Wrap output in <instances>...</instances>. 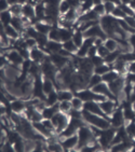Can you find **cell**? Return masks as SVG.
I'll return each instance as SVG.
<instances>
[{"label":"cell","mask_w":135,"mask_h":152,"mask_svg":"<svg viewBox=\"0 0 135 152\" xmlns=\"http://www.w3.org/2000/svg\"><path fill=\"white\" fill-rule=\"evenodd\" d=\"M9 10L13 16H22V13H23V6H22V4H14V6L10 7Z\"/></svg>","instance_id":"b9f144b4"},{"label":"cell","mask_w":135,"mask_h":152,"mask_svg":"<svg viewBox=\"0 0 135 152\" xmlns=\"http://www.w3.org/2000/svg\"><path fill=\"white\" fill-rule=\"evenodd\" d=\"M10 107H11V110L13 112L23 114L27 107V104L24 100L20 99V98H15V99L10 102Z\"/></svg>","instance_id":"2e32d148"},{"label":"cell","mask_w":135,"mask_h":152,"mask_svg":"<svg viewBox=\"0 0 135 152\" xmlns=\"http://www.w3.org/2000/svg\"><path fill=\"white\" fill-rule=\"evenodd\" d=\"M84 35H83V32L79 29H76L73 31V39L71 40L75 42L77 47L80 48L81 45L83 44V41H84Z\"/></svg>","instance_id":"83f0119b"},{"label":"cell","mask_w":135,"mask_h":152,"mask_svg":"<svg viewBox=\"0 0 135 152\" xmlns=\"http://www.w3.org/2000/svg\"><path fill=\"white\" fill-rule=\"evenodd\" d=\"M75 94H76V96H78L79 98H81L84 102H89V100H94V95H95V93H94L90 88H81V90H79V91L76 92Z\"/></svg>","instance_id":"e0dca14e"},{"label":"cell","mask_w":135,"mask_h":152,"mask_svg":"<svg viewBox=\"0 0 135 152\" xmlns=\"http://www.w3.org/2000/svg\"><path fill=\"white\" fill-rule=\"evenodd\" d=\"M13 147H14L15 152L25 151V139L24 138H20L16 142L13 143Z\"/></svg>","instance_id":"7bdbcfd3"},{"label":"cell","mask_w":135,"mask_h":152,"mask_svg":"<svg viewBox=\"0 0 135 152\" xmlns=\"http://www.w3.org/2000/svg\"><path fill=\"white\" fill-rule=\"evenodd\" d=\"M128 71L131 73H135V61L128 63Z\"/></svg>","instance_id":"db71d44e"},{"label":"cell","mask_w":135,"mask_h":152,"mask_svg":"<svg viewBox=\"0 0 135 152\" xmlns=\"http://www.w3.org/2000/svg\"><path fill=\"white\" fill-rule=\"evenodd\" d=\"M69 118H75V119H82V110H77V109H71L70 112L68 113Z\"/></svg>","instance_id":"c3c4849f"},{"label":"cell","mask_w":135,"mask_h":152,"mask_svg":"<svg viewBox=\"0 0 135 152\" xmlns=\"http://www.w3.org/2000/svg\"><path fill=\"white\" fill-rule=\"evenodd\" d=\"M109 54V51L108 49L104 45V44H102V45H100V47L97 48V55H100L101 57H103V58H105L106 56Z\"/></svg>","instance_id":"bcb514c9"},{"label":"cell","mask_w":135,"mask_h":152,"mask_svg":"<svg viewBox=\"0 0 135 152\" xmlns=\"http://www.w3.org/2000/svg\"><path fill=\"white\" fill-rule=\"evenodd\" d=\"M75 31V30H73ZM73 31L71 30V28H64V27H59V35H61V41L63 42H66L68 40H71L73 39Z\"/></svg>","instance_id":"d4e9b609"},{"label":"cell","mask_w":135,"mask_h":152,"mask_svg":"<svg viewBox=\"0 0 135 152\" xmlns=\"http://www.w3.org/2000/svg\"><path fill=\"white\" fill-rule=\"evenodd\" d=\"M51 120H52L53 125L55 127V132L57 133V134H61V133L67 127L70 118H69V115H68L67 113L59 111L54 114V117H53Z\"/></svg>","instance_id":"277c9868"},{"label":"cell","mask_w":135,"mask_h":152,"mask_svg":"<svg viewBox=\"0 0 135 152\" xmlns=\"http://www.w3.org/2000/svg\"><path fill=\"white\" fill-rule=\"evenodd\" d=\"M59 109L61 112H64V113H69L70 110L73 109V106H71V102H67V100H64V102H59Z\"/></svg>","instance_id":"8d00e7d4"},{"label":"cell","mask_w":135,"mask_h":152,"mask_svg":"<svg viewBox=\"0 0 135 152\" xmlns=\"http://www.w3.org/2000/svg\"><path fill=\"white\" fill-rule=\"evenodd\" d=\"M116 133H117V129H116V127H112V126L101 131V134H100V136L97 137V139H98V142H100V145L102 146V148L110 147Z\"/></svg>","instance_id":"5b68a950"},{"label":"cell","mask_w":135,"mask_h":152,"mask_svg":"<svg viewBox=\"0 0 135 152\" xmlns=\"http://www.w3.org/2000/svg\"><path fill=\"white\" fill-rule=\"evenodd\" d=\"M94 4H100V3H103V0H93Z\"/></svg>","instance_id":"94428289"},{"label":"cell","mask_w":135,"mask_h":152,"mask_svg":"<svg viewBox=\"0 0 135 152\" xmlns=\"http://www.w3.org/2000/svg\"><path fill=\"white\" fill-rule=\"evenodd\" d=\"M104 45L108 49L109 52H114V51L118 50V48H119V42H118V40H116L114 38L110 37V38H107L105 41H104Z\"/></svg>","instance_id":"484cf974"},{"label":"cell","mask_w":135,"mask_h":152,"mask_svg":"<svg viewBox=\"0 0 135 152\" xmlns=\"http://www.w3.org/2000/svg\"><path fill=\"white\" fill-rule=\"evenodd\" d=\"M59 93V102H64V100H67V102H70L73 98V93L70 90H66V88H62V90H59L57 91Z\"/></svg>","instance_id":"cb8c5ba5"},{"label":"cell","mask_w":135,"mask_h":152,"mask_svg":"<svg viewBox=\"0 0 135 152\" xmlns=\"http://www.w3.org/2000/svg\"><path fill=\"white\" fill-rule=\"evenodd\" d=\"M35 11H36V18H38L39 20L45 16V3L44 1L39 2L37 6H35Z\"/></svg>","instance_id":"4dcf8cb0"},{"label":"cell","mask_w":135,"mask_h":152,"mask_svg":"<svg viewBox=\"0 0 135 152\" xmlns=\"http://www.w3.org/2000/svg\"><path fill=\"white\" fill-rule=\"evenodd\" d=\"M112 67L110 65L104 63V64L100 65V66L94 67V73H97V75H100V76H104L105 73H107L109 70H112Z\"/></svg>","instance_id":"836d02e7"},{"label":"cell","mask_w":135,"mask_h":152,"mask_svg":"<svg viewBox=\"0 0 135 152\" xmlns=\"http://www.w3.org/2000/svg\"><path fill=\"white\" fill-rule=\"evenodd\" d=\"M4 56L7 57V61H8V63L10 65H13V66H16V67H21L24 61L23 56L20 54V52L16 49L8 51Z\"/></svg>","instance_id":"52a82bcc"},{"label":"cell","mask_w":135,"mask_h":152,"mask_svg":"<svg viewBox=\"0 0 135 152\" xmlns=\"http://www.w3.org/2000/svg\"><path fill=\"white\" fill-rule=\"evenodd\" d=\"M13 15L10 12V10H7V11H1L0 13V22H1V25L3 26H8L11 24V20Z\"/></svg>","instance_id":"4316f807"},{"label":"cell","mask_w":135,"mask_h":152,"mask_svg":"<svg viewBox=\"0 0 135 152\" xmlns=\"http://www.w3.org/2000/svg\"><path fill=\"white\" fill-rule=\"evenodd\" d=\"M93 10L96 12L97 14L100 15L101 18L106 15V11H105V7H104V2L103 3H100V4H95L93 8Z\"/></svg>","instance_id":"ee69618b"},{"label":"cell","mask_w":135,"mask_h":152,"mask_svg":"<svg viewBox=\"0 0 135 152\" xmlns=\"http://www.w3.org/2000/svg\"><path fill=\"white\" fill-rule=\"evenodd\" d=\"M82 119L87 124L91 126H95L100 129H106L110 127V121L107 117H103L100 114H94L82 109Z\"/></svg>","instance_id":"6da1fadb"},{"label":"cell","mask_w":135,"mask_h":152,"mask_svg":"<svg viewBox=\"0 0 135 152\" xmlns=\"http://www.w3.org/2000/svg\"><path fill=\"white\" fill-rule=\"evenodd\" d=\"M70 9H71V6H70V3H69L68 0H62V1H61L59 7V10L61 15L66 14V13H67Z\"/></svg>","instance_id":"f35d334b"},{"label":"cell","mask_w":135,"mask_h":152,"mask_svg":"<svg viewBox=\"0 0 135 152\" xmlns=\"http://www.w3.org/2000/svg\"><path fill=\"white\" fill-rule=\"evenodd\" d=\"M4 32L6 35L9 37L10 39H13V40H18V39L21 38V32H18V30L15 29L12 25H8V26H4Z\"/></svg>","instance_id":"603a6c76"},{"label":"cell","mask_w":135,"mask_h":152,"mask_svg":"<svg viewBox=\"0 0 135 152\" xmlns=\"http://www.w3.org/2000/svg\"><path fill=\"white\" fill-rule=\"evenodd\" d=\"M48 38L50 41H56V42H62L61 41V35H59V28H53L48 34Z\"/></svg>","instance_id":"d590c367"},{"label":"cell","mask_w":135,"mask_h":152,"mask_svg":"<svg viewBox=\"0 0 135 152\" xmlns=\"http://www.w3.org/2000/svg\"><path fill=\"white\" fill-rule=\"evenodd\" d=\"M59 102V93L56 90H54L53 92L47 95V98H45V105L47 106H54Z\"/></svg>","instance_id":"f1b7e54d"},{"label":"cell","mask_w":135,"mask_h":152,"mask_svg":"<svg viewBox=\"0 0 135 152\" xmlns=\"http://www.w3.org/2000/svg\"><path fill=\"white\" fill-rule=\"evenodd\" d=\"M42 88H43V92L45 95L50 94L51 92H53L55 90V86H54V83H53V80L48 78V77L42 76Z\"/></svg>","instance_id":"7402d4cb"},{"label":"cell","mask_w":135,"mask_h":152,"mask_svg":"<svg viewBox=\"0 0 135 152\" xmlns=\"http://www.w3.org/2000/svg\"><path fill=\"white\" fill-rule=\"evenodd\" d=\"M124 84H125V77H122V76H120L118 79L114 80V81L108 83L109 90H110L112 93L116 96V98H117L118 95H119L121 92L123 91Z\"/></svg>","instance_id":"8fae6325"},{"label":"cell","mask_w":135,"mask_h":152,"mask_svg":"<svg viewBox=\"0 0 135 152\" xmlns=\"http://www.w3.org/2000/svg\"><path fill=\"white\" fill-rule=\"evenodd\" d=\"M90 59H91V63L93 64L94 67L100 66V65H102V64H104V63H105L104 58H103V57H101L100 55H95V56H93V57H91Z\"/></svg>","instance_id":"7dc6e473"},{"label":"cell","mask_w":135,"mask_h":152,"mask_svg":"<svg viewBox=\"0 0 135 152\" xmlns=\"http://www.w3.org/2000/svg\"><path fill=\"white\" fill-rule=\"evenodd\" d=\"M22 16L28 18L32 22V20L36 18V11H35V7L29 4V3H25L23 6V13H22Z\"/></svg>","instance_id":"ac0fdd59"},{"label":"cell","mask_w":135,"mask_h":152,"mask_svg":"<svg viewBox=\"0 0 135 152\" xmlns=\"http://www.w3.org/2000/svg\"><path fill=\"white\" fill-rule=\"evenodd\" d=\"M97 55V47H95V45H92L90 49H89V52H88V57L89 58H91V57H93V56Z\"/></svg>","instance_id":"f5cc1de1"},{"label":"cell","mask_w":135,"mask_h":152,"mask_svg":"<svg viewBox=\"0 0 135 152\" xmlns=\"http://www.w3.org/2000/svg\"><path fill=\"white\" fill-rule=\"evenodd\" d=\"M10 25H12L15 29L18 30V32H21V34L25 31V29H26V26H25V23H24L22 16H13Z\"/></svg>","instance_id":"d6986e66"},{"label":"cell","mask_w":135,"mask_h":152,"mask_svg":"<svg viewBox=\"0 0 135 152\" xmlns=\"http://www.w3.org/2000/svg\"><path fill=\"white\" fill-rule=\"evenodd\" d=\"M131 151L135 152V143H134V145H133V147H132V149H131Z\"/></svg>","instance_id":"6125c7cd"},{"label":"cell","mask_w":135,"mask_h":152,"mask_svg":"<svg viewBox=\"0 0 135 152\" xmlns=\"http://www.w3.org/2000/svg\"><path fill=\"white\" fill-rule=\"evenodd\" d=\"M10 9V4L8 0H0V11H7Z\"/></svg>","instance_id":"816d5d0a"},{"label":"cell","mask_w":135,"mask_h":152,"mask_svg":"<svg viewBox=\"0 0 135 152\" xmlns=\"http://www.w3.org/2000/svg\"><path fill=\"white\" fill-rule=\"evenodd\" d=\"M77 135H78V138H79V143H78L77 150H80L82 147L91 145V143L95 142L97 140V137L94 135L91 126L89 125V124H87V123L78 129Z\"/></svg>","instance_id":"7a4b0ae2"},{"label":"cell","mask_w":135,"mask_h":152,"mask_svg":"<svg viewBox=\"0 0 135 152\" xmlns=\"http://www.w3.org/2000/svg\"><path fill=\"white\" fill-rule=\"evenodd\" d=\"M8 2H9L10 7L11 6H14V4H20V0H8Z\"/></svg>","instance_id":"6f0895ef"},{"label":"cell","mask_w":135,"mask_h":152,"mask_svg":"<svg viewBox=\"0 0 135 152\" xmlns=\"http://www.w3.org/2000/svg\"><path fill=\"white\" fill-rule=\"evenodd\" d=\"M109 121H110V124H112V127H116V129H119L121 126L124 125V115H123V110L122 108H118L114 110V113L110 115L109 118Z\"/></svg>","instance_id":"ba28073f"},{"label":"cell","mask_w":135,"mask_h":152,"mask_svg":"<svg viewBox=\"0 0 135 152\" xmlns=\"http://www.w3.org/2000/svg\"><path fill=\"white\" fill-rule=\"evenodd\" d=\"M83 109L87 110V111L91 112V113L94 114H100V115H103V117H106L104 114L103 110L101 109L100 102H95V100H89V102H85L84 105H83ZM109 119V118H108Z\"/></svg>","instance_id":"4fadbf2b"},{"label":"cell","mask_w":135,"mask_h":152,"mask_svg":"<svg viewBox=\"0 0 135 152\" xmlns=\"http://www.w3.org/2000/svg\"><path fill=\"white\" fill-rule=\"evenodd\" d=\"M123 20L132 29L135 30V16H125Z\"/></svg>","instance_id":"f907efd6"},{"label":"cell","mask_w":135,"mask_h":152,"mask_svg":"<svg viewBox=\"0 0 135 152\" xmlns=\"http://www.w3.org/2000/svg\"><path fill=\"white\" fill-rule=\"evenodd\" d=\"M45 50L49 52V54H53V53H59V51L63 49V43L62 42H56V41H50L47 43Z\"/></svg>","instance_id":"44dd1931"},{"label":"cell","mask_w":135,"mask_h":152,"mask_svg":"<svg viewBox=\"0 0 135 152\" xmlns=\"http://www.w3.org/2000/svg\"><path fill=\"white\" fill-rule=\"evenodd\" d=\"M48 56L45 54V51H43L40 47H36L30 50V59L35 63L41 64Z\"/></svg>","instance_id":"5bb4252c"},{"label":"cell","mask_w":135,"mask_h":152,"mask_svg":"<svg viewBox=\"0 0 135 152\" xmlns=\"http://www.w3.org/2000/svg\"><path fill=\"white\" fill-rule=\"evenodd\" d=\"M131 8H132L133 10H134V12H135V0H132L131 2H130V4H129Z\"/></svg>","instance_id":"91938a15"},{"label":"cell","mask_w":135,"mask_h":152,"mask_svg":"<svg viewBox=\"0 0 135 152\" xmlns=\"http://www.w3.org/2000/svg\"><path fill=\"white\" fill-rule=\"evenodd\" d=\"M134 141H135V138H134Z\"/></svg>","instance_id":"be15d7a7"},{"label":"cell","mask_w":135,"mask_h":152,"mask_svg":"<svg viewBox=\"0 0 135 152\" xmlns=\"http://www.w3.org/2000/svg\"><path fill=\"white\" fill-rule=\"evenodd\" d=\"M121 8H122V10H123V12L125 13L126 16H135L134 10L130 6H123V4H121Z\"/></svg>","instance_id":"681fc988"},{"label":"cell","mask_w":135,"mask_h":152,"mask_svg":"<svg viewBox=\"0 0 135 152\" xmlns=\"http://www.w3.org/2000/svg\"><path fill=\"white\" fill-rule=\"evenodd\" d=\"M91 90L94 92V93H96V94H102V95H105V96L108 97L109 99H112V100L116 99V96H114V94L112 93V91L109 90L108 83H106V82H104V81L100 82L98 84H96L95 86L91 88Z\"/></svg>","instance_id":"9c48e42d"},{"label":"cell","mask_w":135,"mask_h":152,"mask_svg":"<svg viewBox=\"0 0 135 152\" xmlns=\"http://www.w3.org/2000/svg\"><path fill=\"white\" fill-rule=\"evenodd\" d=\"M120 54H121V53H120V51H119V50L114 51V52H109L108 55L104 58V61H105L106 64H108V65H110V66H112L114 61L120 57Z\"/></svg>","instance_id":"1f68e13d"},{"label":"cell","mask_w":135,"mask_h":152,"mask_svg":"<svg viewBox=\"0 0 135 152\" xmlns=\"http://www.w3.org/2000/svg\"><path fill=\"white\" fill-rule=\"evenodd\" d=\"M34 26H35V28L37 29V31H38L39 34H42V35H48V34L50 32V30L52 29V26L49 25V24H47L45 22H43L42 20H38L37 23L34 24Z\"/></svg>","instance_id":"ffe728a7"},{"label":"cell","mask_w":135,"mask_h":152,"mask_svg":"<svg viewBox=\"0 0 135 152\" xmlns=\"http://www.w3.org/2000/svg\"><path fill=\"white\" fill-rule=\"evenodd\" d=\"M131 1H132V0H121V4H123V6H129Z\"/></svg>","instance_id":"680465c9"},{"label":"cell","mask_w":135,"mask_h":152,"mask_svg":"<svg viewBox=\"0 0 135 152\" xmlns=\"http://www.w3.org/2000/svg\"><path fill=\"white\" fill-rule=\"evenodd\" d=\"M104 1H110V2H114L116 6H121V0H103Z\"/></svg>","instance_id":"9f6ffc18"},{"label":"cell","mask_w":135,"mask_h":152,"mask_svg":"<svg viewBox=\"0 0 135 152\" xmlns=\"http://www.w3.org/2000/svg\"><path fill=\"white\" fill-rule=\"evenodd\" d=\"M119 77H120V75L114 70V69H112V70H109L107 73H105L104 76H102V79H103V81L106 82V83H110V82L118 79Z\"/></svg>","instance_id":"f546056e"},{"label":"cell","mask_w":135,"mask_h":152,"mask_svg":"<svg viewBox=\"0 0 135 152\" xmlns=\"http://www.w3.org/2000/svg\"><path fill=\"white\" fill-rule=\"evenodd\" d=\"M102 81H103L102 76L97 75V73H93V75L90 77V79H89V88H93V86H95V85L98 84V83Z\"/></svg>","instance_id":"ab89813d"},{"label":"cell","mask_w":135,"mask_h":152,"mask_svg":"<svg viewBox=\"0 0 135 152\" xmlns=\"http://www.w3.org/2000/svg\"><path fill=\"white\" fill-rule=\"evenodd\" d=\"M104 7H105L106 14H112V11H114V8L117 6L114 2H110V1H104Z\"/></svg>","instance_id":"f6af8a7d"},{"label":"cell","mask_w":135,"mask_h":152,"mask_svg":"<svg viewBox=\"0 0 135 152\" xmlns=\"http://www.w3.org/2000/svg\"><path fill=\"white\" fill-rule=\"evenodd\" d=\"M112 15L114 16V18H117V20H123V18L126 16L125 13H124L123 10H122V8H121V6L116 7V8H114V10L112 11Z\"/></svg>","instance_id":"60d3db41"},{"label":"cell","mask_w":135,"mask_h":152,"mask_svg":"<svg viewBox=\"0 0 135 152\" xmlns=\"http://www.w3.org/2000/svg\"><path fill=\"white\" fill-rule=\"evenodd\" d=\"M124 127H125V131H126V133H128V136H129L130 138L134 139L135 138V120L124 122Z\"/></svg>","instance_id":"d6a6232c"},{"label":"cell","mask_w":135,"mask_h":152,"mask_svg":"<svg viewBox=\"0 0 135 152\" xmlns=\"http://www.w3.org/2000/svg\"><path fill=\"white\" fill-rule=\"evenodd\" d=\"M63 48L69 53H71V54H76L78 52V49H79L73 40H68L66 42H63Z\"/></svg>","instance_id":"e575fe53"},{"label":"cell","mask_w":135,"mask_h":152,"mask_svg":"<svg viewBox=\"0 0 135 152\" xmlns=\"http://www.w3.org/2000/svg\"><path fill=\"white\" fill-rule=\"evenodd\" d=\"M128 81L132 82L135 84V73H131V72H128L126 73V78H125Z\"/></svg>","instance_id":"11a10c76"},{"label":"cell","mask_w":135,"mask_h":152,"mask_svg":"<svg viewBox=\"0 0 135 152\" xmlns=\"http://www.w3.org/2000/svg\"><path fill=\"white\" fill-rule=\"evenodd\" d=\"M61 143H62L63 148L65 151H70V150H75L78 148V143H79V138L78 135H73L69 137H65L63 139H59Z\"/></svg>","instance_id":"30bf717a"},{"label":"cell","mask_w":135,"mask_h":152,"mask_svg":"<svg viewBox=\"0 0 135 152\" xmlns=\"http://www.w3.org/2000/svg\"><path fill=\"white\" fill-rule=\"evenodd\" d=\"M71 106H73V109H77V110H82L83 105H84V102H83L81 98H79L78 96H73V98L70 100Z\"/></svg>","instance_id":"74e56055"},{"label":"cell","mask_w":135,"mask_h":152,"mask_svg":"<svg viewBox=\"0 0 135 152\" xmlns=\"http://www.w3.org/2000/svg\"><path fill=\"white\" fill-rule=\"evenodd\" d=\"M50 59L52 61V63L54 65H55V67L57 68V69H62V68H64L65 66H67L68 63H69V59L68 57H65V56L61 55L59 53H53V54H50Z\"/></svg>","instance_id":"7c38bea8"},{"label":"cell","mask_w":135,"mask_h":152,"mask_svg":"<svg viewBox=\"0 0 135 152\" xmlns=\"http://www.w3.org/2000/svg\"><path fill=\"white\" fill-rule=\"evenodd\" d=\"M84 38H102L104 41L108 38V36L106 35V32L103 30L102 26L100 25V23L95 24L92 27H90L88 30H85L83 32Z\"/></svg>","instance_id":"8992f818"},{"label":"cell","mask_w":135,"mask_h":152,"mask_svg":"<svg viewBox=\"0 0 135 152\" xmlns=\"http://www.w3.org/2000/svg\"><path fill=\"white\" fill-rule=\"evenodd\" d=\"M100 25L107 36L114 37L116 30L120 27L117 18H114L112 14H106L100 18Z\"/></svg>","instance_id":"3957f363"},{"label":"cell","mask_w":135,"mask_h":152,"mask_svg":"<svg viewBox=\"0 0 135 152\" xmlns=\"http://www.w3.org/2000/svg\"><path fill=\"white\" fill-rule=\"evenodd\" d=\"M100 106H101V109L103 110L104 114H105L107 118H110V115H112V113L114 112V110H116V102H114V100L112 99H106L104 100V102H100Z\"/></svg>","instance_id":"9a60e30c"}]
</instances>
